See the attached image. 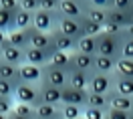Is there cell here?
<instances>
[{
    "instance_id": "obj_1",
    "label": "cell",
    "mask_w": 133,
    "mask_h": 119,
    "mask_svg": "<svg viewBox=\"0 0 133 119\" xmlns=\"http://www.w3.org/2000/svg\"><path fill=\"white\" fill-rule=\"evenodd\" d=\"M97 41V55L109 57V59H119L121 57V41H123V34H107L101 32L95 36Z\"/></svg>"
},
{
    "instance_id": "obj_2",
    "label": "cell",
    "mask_w": 133,
    "mask_h": 119,
    "mask_svg": "<svg viewBox=\"0 0 133 119\" xmlns=\"http://www.w3.org/2000/svg\"><path fill=\"white\" fill-rule=\"evenodd\" d=\"M14 99L18 103H26V105H32L36 107L41 103V87L34 85V83H24L20 81L14 87Z\"/></svg>"
},
{
    "instance_id": "obj_3",
    "label": "cell",
    "mask_w": 133,
    "mask_h": 119,
    "mask_svg": "<svg viewBox=\"0 0 133 119\" xmlns=\"http://www.w3.org/2000/svg\"><path fill=\"white\" fill-rule=\"evenodd\" d=\"M87 0H58V16H66V18H75L81 20L85 16V10H87Z\"/></svg>"
},
{
    "instance_id": "obj_4",
    "label": "cell",
    "mask_w": 133,
    "mask_h": 119,
    "mask_svg": "<svg viewBox=\"0 0 133 119\" xmlns=\"http://www.w3.org/2000/svg\"><path fill=\"white\" fill-rule=\"evenodd\" d=\"M58 12H49V10H36L32 12V28L41 30V32H52L57 28Z\"/></svg>"
},
{
    "instance_id": "obj_5",
    "label": "cell",
    "mask_w": 133,
    "mask_h": 119,
    "mask_svg": "<svg viewBox=\"0 0 133 119\" xmlns=\"http://www.w3.org/2000/svg\"><path fill=\"white\" fill-rule=\"evenodd\" d=\"M89 89H75V87H63L61 89V105H75V107H87Z\"/></svg>"
},
{
    "instance_id": "obj_6",
    "label": "cell",
    "mask_w": 133,
    "mask_h": 119,
    "mask_svg": "<svg viewBox=\"0 0 133 119\" xmlns=\"http://www.w3.org/2000/svg\"><path fill=\"white\" fill-rule=\"evenodd\" d=\"M41 83H46V85L63 89V87L69 85V71L57 69V67H52V65H44L42 67V81Z\"/></svg>"
},
{
    "instance_id": "obj_7",
    "label": "cell",
    "mask_w": 133,
    "mask_h": 119,
    "mask_svg": "<svg viewBox=\"0 0 133 119\" xmlns=\"http://www.w3.org/2000/svg\"><path fill=\"white\" fill-rule=\"evenodd\" d=\"M91 93H101L107 95L113 91V73L111 75H105V73H91V79H89V87H87Z\"/></svg>"
},
{
    "instance_id": "obj_8",
    "label": "cell",
    "mask_w": 133,
    "mask_h": 119,
    "mask_svg": "<svg viewBox=\"0 0 133 119\" xmlns=\"http://www.w3.org/2000/svg\"><path fill=\"white\" fill-rule=\"evenodd\" d=\"M26 34H28V47H34V49H41V51H50L55 52V47H52V36L50 32H41L36 28H26Z\"/></svg>"
},
{
    "instance_id": "obj_9",
    "label": "cell",
    "mask_w": 133,
    "mask_h": 119,
    "mask_svg": "<svg viewBox=\"0 0 133 119\" xmlns=\"http://www.w3.org/2000/svg\"><path fill=\"white\" fill-rule=\"evenodd\" d=\"M57 32L65 34V36H71V38H81L83 36V30H81V22L75 20V18H66V16H58L57 20Z\"/></svg>"
},
{
    "instance_id": "obj_10",
    "label": "cell",
    "mask_w": 133,
    "mask_h": 119,
    "mask_svg": "<svg viewBox=\"0 0 133 119\" xmlns=\"http://www.w3.org/2000/svg\"><path fill=\"white\" fill-rule=\"evenodd\" d=\"M71 67L77 69V71L93 73V67H95V55H85V52L73 51V52H71Z\"/></svg>"
},
{
    "instance_id": "obj_11",
    "label": "cell",
    "mask_w": 133,
    "mask_h": 119,
    "mask_svg": "<svg viewBox=\"0 0 133 119\" xmlns=\"http://www.w3.org/2000/svg\"><path fill=\"white\" fill-rule=\"evenodd\" d=\"M18 79L24 81V83H41L42 81V67H36V65H30V63H24L18 67Z\"/></svg>"
},
{
    "instance_id": "obj_12",
    "label": "cell",
    "mask_w": 133,
    "mask_h": 119,
    "mask_svg": "<svg viewBox=\"0 0 133 119\" xmlns=\"http://www.w3.org/2000/svg\"><path fill=\"white\" fill-rule=\"evenodd\" d=\"M52 52L50 51H41V49H34V47H26L24 49V61L36 67H44L49 65V59Z\"/></svg>"
},
{
    "instance_id": "obj_13",
    "label": "cell",
    "mask_w": 133,
    "mask_h": 119,
    "mask_svg": "<svg viewBox=\"0 0 133 119\" xmlns=\"http://www.w3.org/2000/svg\"><path fill=\"white\" fill-rule=\"evenodd\" d=\"M107 105L109 109H119V111H129L133 109V97H127V95H119L115 91L107 93Z\"/></svg>"
},
{
    "instance_id": "obj_14",
    "label": "cell",
    "mask_w": 133,
    "mask_h": 119,
    "mask_svg": "<svg viewBox=\"0 0 133 119\" xmlns=\"http://www.w3.org/2000/svg\"><path fill=\"white\" fill-rule=\"evenodd\" d=\"M2 61H6V63H10V65H16V67H20V65H24V49H18V47H12V44H4L2 47Z\"/></svg>"
},
{
    "instance_id": "obj_15",
    "label": "cell",
    "mask_w": 133,
    "mask_h": 119,
    "mask_svg": "<svg viewBox=\"0 0 133 119\" xmlns=\"http://www.w3.org/2000/svg\"><path fill=\"white\" fill-rule=\"evenodd\" d=\"M41 87V103H50V105H61V89L46 83H38Z\"/></svg>"
},
{
    "instance_id": "obj_16",
    "label": "cell",
    "mask_w": 133,
    "mask_h": 119,
    "mask_svg": "<svg viewBox=\"0 0 133 119\" xmlns=\"http://www.w3.org/2000/svg\"><path fill=\"white\" fill-rule=\"evenodd\" d=\"M34 115L41 119H63L61 105H50V103H38L34 107Z\"/></svg>"
},
{
    "instance_id": "obj_17",
    "label": "cell",
    "mask_w": 133,
    "mask_h": 119,
    "mask_svg": "<svg viewBox=\"0 0 133 119\" xmlns=\"http://www.w3.org/2000/svg\"><path fill=\"white\" fill-rule=\"evenodd\" d=\"M52 36V47H55V51H63V52H73L75 51V38H71V36H65V34L57 32V30H52L50 32Z\"/></svg>"
},
{
    "instance_id": "obj_18",
    "label": "cell",
    "mask_w": 133,
    "mask_h": 119,
    "mask_svg": "<svg viewBox=\"0 0 133 119\" xmlns=\"http://www.w3.org/2000/svg\"><path fill=\"white\" fill-rule=\"evenodd\" d=\"M113 91L119 95H127V97H133V79L129 77H121L113 71Z\"/></svg>"
},
{
    "instance_id": "obj_19",
    "label": "cell",
    "mask_w": 133,
    "mask_h": 119,
    "mask_svg": "<svg viewBox=\"0 0 133 119\" xmlns=\"http://www.w3.org/2000/svg\"><path fill=\"white\" fill-rule=\"evenodd\" d=\"M89 79H91V73L77 71V69H71V71H69V87L87 89V87H89Z\"/></svg>"
},
{
    "instance_id": "obj_20",
    "label": "cell",
    "mask_w": 133,
    "mask_h": 119,
    "mask_svg": "<svg viewBox=\"0 0 133 119\" xmlns=\"http://www.w3.org/2000/svg\"><path fill=\"white\" fill-rule=\"evenodd\" d=\"M49 65L57 69H63V71H71V52H63V51H55L49 59Z\"/></svg>"
},
{
    "instance_id": "obj_21",
    "label": "cell",
    "mask_w": 133,
    "mask_h": 119,
    "mask_svg": "<svg viewBox=\"0 0 133 119\" xmlns=\"http://www.w3.org/2000/svg\"><path fill=\"white\" fill-rule=\"evenodd\" d=\"M115 71V59H109V57H103V55H95V67H93V73H105V75H111Z\"/></svg>"
},
{
    "instance_id": "obj_22",
    "label": "cell",
    "mask_w": 133,
    "mask_h": 119,
    "mask_svg": "<svg viewBox=\"0 0 133 119\" xmlns=\"http://www.w3.org/2000/svg\"><path fill=\"white\" fill-rule=\"evenodd\" d=\"M75 51L85 52V55H97V41H95V36H81V38H77Z\"/></svg>"
},
{
    "instance_id": "obj_23",
    "label": "cell",
    "mask_w": 133,
    "mask_h": 119,
    "mask_svg": "<svg viewBox=\"0 0 133 119\" xmlns=\"http://www.w3.org/2000/svg\"><path fill=\"white\" fill-rule=\"evenodd\" d=\"M0 79H6L10 83L18 85L20 79H18V67L16 65H10L6 61H0Z\"/></svg>"
},
{
    "instance_id": "obj_24",
    "label": "cell",
    "mask_w": 133,
    "mask_h": 119,
    "mask_svg": "<svg viewBox=\"0 0 133 119\" xmlns=\"http://www.w3.org/2000/svg\"><path fill=\"white\" fill-rule=\"evenodd\" d=\"M32 26V12H26V10L18 8L14 12V28L16 30H26Z\"/></svg>"
},
{
    "instance_id": "obj_25",
    "label": "cell",
    "mask_w": 133,
    "mask_h": 119,
    "mask_svg": "<svg viewBox=\"0 0 133 119\" xmlns=\"http://www.w3.org/2000/svg\"><path fill=\"white\" fill-rule=\"evenodd\" d=\"M8 44L12 47H18V49H26L28 47V34L26 30H10L8 32Z\"/></svg>"
},
{
    "instance_id": "obj_26",
    "label": "cell",
    "mask_w": 133,
    "mask_h": 119,
    "mask_svg": "<svg viewBox=\"0 0 133 119\" xmlns=\"http://www.w3.org/2000/svg\"><path fill=\"white\" fill-rule=\"evenodd\" d=\"M127 16H129V12H125V10H117V8H107V22H113V24H119L121 28L127 26Z\"/></svg>"
},
{
    "instance_id": "obj_27",
    "label": "cell",
    "mask_w": 133,
    "mask_h": 119,
    "mask_svg": "<svg viewBox=\"0 0 133 119\" xmlns=\"http://www.w3.org/2000/svg\"><path fill=\"white\" fill-rule=\"evenodd\" d=\"M81 30H83V36H97V34L103 32V24H97V22H93L89 20L87 16H83L81 20Z\"/></svg>"
},
{
    "instance_id": "obj_28",
    "label": "cell",
    "mask_w": 133,
    "mask_h": 119,
    "mask_svg": "<svg viewBox=\"0 0 133 119\" xmlns=\"http://www.w3.org/2000/svg\"><path fill=\"white\" fill-rule=\"evenodd\" d=\"M115 73L121 77H129L133 79V59H119L115 61Z\"/></svg>"
},
{
    "instance_id": "obj_29",
    "label": "cell",
    "mask_w": 133,
    "mask_h": 119,
    "mask_svg": "<svg viewBox=\"0 0 133 119\" xmlns=\"http://www.w3.org/2000/svg\"><path fill=\"white\" fill-rule=\"evenodd\" d=\"M85 16L97 22V24H105L107 22V8H95V6H87L85 10Z\"/></svg>"
},
{
    "instance_id": "obj_30",
    "label": "cell",
    "mask_w": 133,
    "mask_h": 119,
    "mask_svg": "<svg viewBox=\"0 0 133 119\" xmlns=\"http://www.w3.org/2000/svg\"><path fill=\"white\" fill-rule=\"evenodd\" d=\"M14 12H16V10L0 8V30H4V32L14 30Z\"/></svg>"
},
{
    "instance_id": "obj_31",
    "label": "cell",
    "mask_w": 133,
    "mask_h": 119,
    "mask_svg": "<svg viewBox=\"0 0 133 119\" xmlns=\"http://www.w3.org/2000/svg\"><path fill=\"white\" fill-rule=\"evenodd\" d=\"M87 107H95V109H103L107 111V95H101V93H91L89 91V97H87Z\"/></svg>"
},
{
    "instance_id": "obj_32",
    "label": "cell",
    "mask_w": 133,
    "mask_h": 119,
    "mask_svg": "<svg viewBox=\"0 0 133 119\" xmlns=\"http://www.w3.org/2000/svg\"><path fill=\"white\" fill-rule=\"evenodd\" d=\"M85 107H75V105H61V115L63 119H83Z\"/></svg>"
},
{
    "instance_id": "obj_33",
    "label": "cell",
    "mask_w": 133,
    "mask_h": 119,
    "mask_svg": "<svg viewBox=\"0 0 133 119\" xmlns=\"http://www.w3.org/2000/svg\"><path fill=\"white\" fill-rule=\"evenodd\" d=\"M12 113H16V115H20V117H26V119H34L36 117V115H34V107L32 105H26V103H14Z\"/></svg>"
},
{
    "instance_id": "obj_34",
    "label": "cell",
    "mask_w": 133,
    "mask_h": 119,
    "mask_svg": "<svg viewBox=\"0 0 133 119\" xmlns=\"http://www.w3.org/2000/svg\"><path fill=\"white\" fill-rule=\"evenodd\" d=\"M14 83H10L6 79H0V97H8V99H14Z\"/></svg>"
},
{
    "instance_id": "obj_35",
    "label": "cell",
    "mask_w": 133,
    "mask_h": 119,
    "mask_svg": "<svg viewBox=\"0 0 133 119\" xmlns=\"http://www.w3.org/2000/svg\"><path fill=\"white\" fill-rule=\"evenodd\" d=\"M121 59H133V38L123 36L121 41Z\"/></svg>"
},
{
    "instance_id": "obj_36",
    "label": "cell",
    "mask_w": 133,
    "mask_h": 119,
    "mask_svg": "<svg viewBox=\"0 0 133 119\" xmlns=\"http://www.w3.org/2000/svg\"><path fill=\"white\" fill-rule=\"evenodd\" d=\"M83 119H105V111L95 109V107H85L83 109Z\"/></svg>"
},
{
    "instance_id": "obj_37",
    "label": "cell",
    "mask_w": 133,
    "mask_h": 119,
    "mask_svg": "<svg viewBox=\"0 0 133 119\" xmlns=\"http://www.w3.org/2000/svg\"><path fill=\"white\" fill-rule=\"evenodd\" d=\"M109 6H111V8H117V10L129 12V10H133V0H109Z\"/></svg>"
},
{
    "instance_id": "obj_38",
    "label": "cell",
    "mask_w": 133,
    "mask_h": 119,
    "mask_svg": "<svg viewBox=\"0 0 133 119\" xmlns=\"http://www.w3.org/2000/svg\"><path fill=\"white\" fill-rule=\"evenodd\" d=\"M12 109H14V99L0 97V115H10Z\"/></svg>"
},
{
    "instance_id": "obj_39",
    "label": "cell",
    "mask_w": 133,
    "mask_h": 119,
    "mask_svg": "<svg viewBox=\"0 0 133 119\" xmlns=\"http://www.w3.org/2000/svg\"><path fill=\"white\" fill-rule=\"evenodd\" d=\"M105 119H131V113L129 111H119V109H107Z\"/></svg>"
},
{
    "instance_id": "obj_40",
    "label": "cell",
    "mask_w": 133,
    "mask_h": 119,
    "mask_svg": "<svg viewBox=\"0 0 133 119\" xmlns=\"http://www.w3.org/2000/svg\"><path fill=\"white\" fill-rule=\"evenodd\" d=\"M18 6L26 12H36L38 10V0H18Z\"/></svg>"
},
{
    "instance_id": "obj_41",
    "label": "cell",
    "mask_w": 133,
    "mask_h": 119,
    "mask_svg": "<svg viewBox=\"0 0 133 119\" xmlns=\"http://www.w3.org/2000/svg\"><path fill=\"white\" fill-rule=\"evenodd\" d=\"M57 8H58V0H38V10L55 12Z\"/></svg>"
},
{
    "instance_id": "obj_42",
    "label": "cell",
    "mask_w": 133,
    "mask_h": 119,
    "mask_svg": "<svg viewBox=\"0 0 133 119\" xmlns=\"http://www.w3.org/2000/svg\"><path fill=\"white\" fill-rule=\"evenodd\" d=\"M103 32H107V34H123V28L119 24H113V22H105V24H103Z\"/></svg>"
},
{
    "instance_id": "obj_43",
    "label": "cell",
    "mask_w": 133,
    "mask_h": 119,
    "mask_svg": "<svg viewBox=\"0 0 133 119\" xmlns=\"http://www.w3.org/2000/svg\"><path fill=\"white\" fill-rule=\"evenodd\" d=\"M0 8L4 10H18V0H0Z\"/></svg>"
},
{
    "instance_id": "obj_44",
    "label": "cell",
    "mask_w": 133,
    "mask_h": 119,
    "mask_svg": "<svg viewBox=\"0 0 133 119\" xmlns=\"http://www.w3.org/2000/svg\"><path fill=\"white\" fill-rule=\"evenodd\" d=\"M87 4L95 8H109V0H87Z\"/></svg>"
},
{
    "instance_id": "obj_45",
    "label": "cell",
    "mask_w": 133,
    "mask_h": 119,
    "mask_svg": "<svg viewBox=\"0 0 133 119\" xmlns=\"http://www.w3.org/2000/svg\"><path fill=\"white\" fill-rule=\"evenodd\" d=\"M8 43V32H4V30H0V49L4 47V44Z\"/></svg>"
},
{
    "instance_id": "obj_46",
    "label": "cell",
    "mask_w": 133,
    "mask_h": 119,
    "mask_svg": "<svg viewBox=\"0 0 133 119\" xmlns=\"http://www.w3.org/2000/svg\"><path fill=\"white\" fill-rule=\"evenodd\" d=\"M123 36L133 38V24H129V26H125V28H123Z\"/></svg>"
},
{
    "instance_id": "obj_47",
    "label": "cell",
    "mask_w": 133,
    "mask_h": 119,
    "mask_svg": "<svg viewBox=\"0 0 133 119\" xmlns=\"http://www.w3.org/2000/svg\"><path fill=\"white\" fill-rule=\"evenodd\" d=\"M133 24V10H129V16H127V26Z\"/></svg>"
},
{
    "instance_id": "obj_48",
    "label": "cell",
    "mask_w": 133,
    "mask_h": 119,
    "mask_svg": "<svg viewBox=\"0 0 133 119\" xmlns=\"http://www.w3.org/2000/svg\"><path fill=\"white\" fill-rule=\"evenodd\" d=\"M8 119H26V117H20V115H16V113H10Z\"/></svg>"
},
{
    "instance_id": "obj_49",
    "label": "cell",
    "mask_w": 133,
    "mask_h": 119,
    "mask_svg": "<svg viewBox=\"0 0 133 119\" xmlns=\"http://www.w3.org/2000/svg\"><path fill=\"white\" fill-rule=\"evenodd\" d=\"M0 119H8V115H0Z\"/></svg>"
},
{
    "instance_id": "obj_50",
    "label": "cell",
    "mask_w": 133,
    "mask_h": 119,
    "mask_svg": "<svg viewBox=\"0 0 133 119\" xmlns=\"http://www.w3.org/2000/svg\"><path fill=\"white\" fill-rule=\"evenodd\" d=\"M0 61H2V49H0Z\"/></svg>"
},
{
    "instance_id": "obj_51",
    "label": "cell",
    "mask_w": 133,
    "mask_h": 119,
    "mask_svg": "<svg viewBox=\"0 0 133 119\" xmlns=\"http://www.w3.org/2000/svg\"><path fill=\"white\" fill-rule=\"evenodd\" d=\"M34 119H41V117H34Z\"/></svg>"
},
{
    "instance_id": "obj_52",
    "label": "cell",
    "mask_w": 133,
    "mask_h": 119,
    "mask_svg": "<svg viewBox=\"0 0 133 119\" xmlns=\"http://www.w3.org/2000/svg\"><path fill=\"white\" fill-rule=\"evenodd\" d=\"M131 115H133V109H131Z\"/></svg>"
},
{
    "instance_id": "obj_53",
    "label": "cell",
    "mask_w": 133,
    "mask_h": 119,
    "mask_svg": "<svg viewBox=\"0 0 133 119\" xmlns=\"http://www.w3.org/2000/svg\"><path fill=\"white\" fill-rule=\"evenodd\" d=\"M131 119H133V115H131Z\"/></svg>"
}]
</instances>
